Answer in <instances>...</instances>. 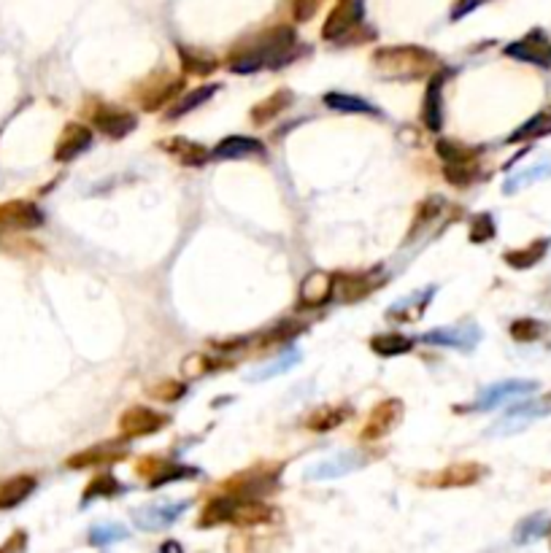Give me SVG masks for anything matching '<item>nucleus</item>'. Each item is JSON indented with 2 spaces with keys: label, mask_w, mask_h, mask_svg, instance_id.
Masks as SVG:
<instances>
[{
  "label": "nucleus",
  "mask_w": 551,
  "mask_h": 553,
  "mask_svg": "<svg viewBox=\"0 0 551 553\" xmlns=\"http://www.w3.org/2000/svg\"><path fill=\"white\" fill-rule=\"evenodd\" d=\"M295 30L292 27H276L268 33H260L252 46H241L235 54H230V70L233 73H254L260 68H276L290 62L295 49Z\"/></svg>",
  "instance_id": "obj_1"
},
{
  "label": "nucleus",
  "mask_w": 551,
  "mask_h": 553,
  "mask_svg": "<svg viewBox=\"0 0 551 553\" xmlns=\"http://www.w3.org/2000/svg\"><path fill=\"white\" fill-rule=\"evenodd\" d=\"M373 68L389 81H416L438 70V57L422 46H381L373 52Z\"/></svg>",
  "instance_id": "obj_2"
},
{
  "label": "nucleus",
  "mask_w": 551,
  "mask_h": 553,
  "mask_svg": "<svg viewBox=\"0 0 551 553\" xmlns=\"http://www.w3.org/2000/svg\"><path fill=\"white\" fill-rule=\"evenodd\" d=\"M281 475V464L276 467H252L246 473H238L235 478L224 481V494H233L238 500H260L262 494L273 492Z\"/></svg>",
  "instance_id": "obj_3"
},
{
  "label": "nucleus",
  "mask_w": 551,
  "mask_h": 553,
  "mask_svg": "<svg viewBox=\"0 0 551 553\" xmlns=\"http://www.w3.org/2000/svg\"><path fill=\"white\" fill-rule=\"evenodd\" d=\"M363 22H366V0H338L322 24V38L347 41V35H352Z\"/></svg>",
  "instance_id": "obj_4"
},
{
  "label": "nucleus",
  "mask_w": 551,
  "mask_h": 553,
  "mask_svg": "<svg viewBox=\"0 0 551 553\" xmlns=\"http://www.w3.org/2000/svg\"><path fill=\"white\" fill-rule=\"evenodd\" d=\"M184 81L179 76L168 73V70H160L155 76H149L141 87H138V106L149 114L160 111L163 106L174 103L176 95L182 92Z\"/></svg>",
  "instance_id": "obj_5"
},
{
  "label": "nucleus",
  "mask_w": 551,
  "mask_h": 553,
  "mask_svg": "<svg viewBox=\"0 0 551 553\" xmlns=\"http://www.w3.org/2000/svg\"><path fill=\"white\" fill-rule=\"evenodd\" d=\"M92 122L98 127V133H103L111 141H122L125 136H130L136 130V117L128 108L119 106H109V103H98L92 108Z\"/></svg>",
  "instance_id": "obj_6"
},
{
  "label": "nucleus",
  "mask_w": 551,
  "mask_h": 553,
  "mask_svg": "<svg viewBox=\"0 0 551 553\" xmlns=\"http://www.w3.org/2000/svg\"><path fill=\"white\" fill-rule=\"evenodd\" d=\"M424 343L430 346H451V349H460V351H473L481 341V330L476 322H460L454 327H438V330H430L422 335Z\"/></svg>",
  "instance_id": "obj_7"
},
{
  "label": "nucleus",
  "mask_w": 551,
  "mask_h": 553,
  "mask_svg": "<svg viewBox=\"0 0 551 553\" xmlns=\"http://www.w3.org/2000/svg\"><path fill=\"white\" fill-rule=\"evenodd\" d=\"M403 413H405V410H403V402H400L397 397H392V399H381V402L370 410V416H367L360 437H363L366 443H373V440L386 437V435L400 424Z\"/></svg>",
  "instance_id": "obj_8"
},
{
  "label": "nucleus",
  "mask_w": 551,
  "mask_h": 553,
  "mask_svg": "<svg viewBox=\"0 0 551 553\" xmlns=\"http://www.w3.org/2000/svg\"><path fill=\"white\" fill-rule=\"evenodd\" d=\"M168 424V416L166 413H157L147 405H136L130 410H125L119 416V432L122 437L133 440V437H147V435H155L160 432L163 426Z\"/></svg>",
  "instance_id": "obj_9"
},
{
  "label": "nucleus",
  "mask_w": 551,
  "mask_h": 553,
  "mask_svg": "<svg viewBox=\"0 0 551 553\" xmlns=\"http://www.w3.org/2000/svg\"><path fill=\"white\" fill-rule=\"evenodd\" d=\"M366 456L363 451H344L333 459H322L317 464H311L306 470V478L309 481H330V478H341V475H349L360 467H366Z\"/></svg>",
  "instance_id": "obj_10"
},
{
  "label": "nucleus",
  "mask_w": 551,
  "mask_h": 553,
  "mask_svg": "<svg viewBox=\"0 0 551 553\" xmlns=\"http://www.w3.org/2000/svg\"><path fill=\"white\" fill-rule=\"evenodd\" d=\"M446 79H449V70H435L432 76H427L422 122L432 133H438L443 127V87H446Z\"/></svg>",
  "instance_id": "obj_11"
},
{
  "label": "nucleus",
  "mask_w": 551,
  "mask_h": 553,
  "mask_svg": "<svg viewBox=\"0 0 551 553\" xmlns=\"http://www.w3.org/2000/svg\"><path fill=\"white\" fill-rule=\"evenodd\" d=\"M189 508L186 500H179V502H160V505H149V508H138L133 513V521L141 527V530H166L171 524H176L182 519V513Z\"/></svg>",
  "instance_id": "obj_12"
},
{
  "label": "nucleus",
  "mask_w": 551,
  "mask_h": 553,
  "mask_svg": "<svg viewBox=\"0 0 551 553\" xmlns=\"http://www.w3.org/2000/svg\"><path fill=\"white\" fill-rule=\"evenodd\" d=\"M125 456H128V445H122V443H98V445H92V448H87V451L73 454L65 464H68L71 470L109 467V464H114V462L125 459Z\"/></svg>",
  "instance_id": "obj_13"
},
{
  "label": "nucleus",
  "mask_w": 551,
  "mask_h": 553,
  "mask_svg": "<svg viewBox=\"0 0 551 553\" xmlns=\"http://www.w3.org/2000/svg\"><path fill=\"white\" fill-rule=\"evenodd\" d=\"M538 389L536 380H500L489 389H484L479 394V399L470 405V410H492L498 408L500 402L511 399V397H522V394H533Z\"/></svg>",
  "instance_id": "obj_14"
},
{
  "label": "nucleus",
  "mask_w": 551,
  "mask_h": 553,
  "mask_svg": "<svg viewBox=\"0 0 551 553\" xmlns=\"http://www.w3.org/2000/svg\"><path fill=\"white\" fill-rule=\"evenodd\" d=\"M484 478V464H476V462H460V464H449L443 467L441 473H435L430 478V483L435 489H465V486H473Z\"/></svg>",
  "instance_id": "obj_15"
},
{
  "label": "nucleus",
  "mask_w": 551,
  "mask_h": 553,
  "mask_svg": "<svg viewBox=\"0 0 551 553\" xmlns=\"http://www.w3.org/2000/svg\"><path fill=\"white\" fill-rule=\"evenodd\" d=\"M90 146H92V133H90V127L81 125V122H71V125L62 130V136L57 138L54 160H57V163H71V160H76L81 152H87Z\"/></svg>",
  "instance_id": "obj_16"
},
{
  "label": "nucleus",
  "mask_w": 551,
  "mask_h": 553,
  "mask_svg": "<svg viewBox=\"0 0 551 553\" xmlns=\"http://www.w3.org/2000/svg\"><path fill=\"white\" fill-rule=\"evenodd\" d=\"M333 289H336V276L333 273H325V270L309 273L306 281L300 284L298 303H300V308H319L333 297Z\"/></svg>",
  "instance_id": "obj_17"
},
{
  "label": "nucleus",
  "mask_w": 551,
  "mask_h": 553,
  "mask_svg": "<svg viewBox=\"0 0 551 553\" xmlns=\"http://www.w3.org/2000/svg\"><path fill=\"white\" fill-rule=\"evenodd\" d=\"M506 57L514 60H525V62H536V65H549V41L541 30H533L530 35H525L517 43L506 46Z\"/></svg>",
  "instance_id": "obj_18"
},
{
  "label": "nucleus",
  "mask_w": 551,
  "mask_h": 553,
  "mask_svg": "<svg viewBox=\"0 0 551 553\" xmlns=\"http://www.w3.org/2000/svg\"><path fill=\"white\" fill-rule=\"evenodd\" d=\"M43 224V213L24 200H14L0 205V227H11V230H33Z\"/></svg>",
  "instance_id": "obj_19"
},
{
  "label": "nucleus",
  "mask_w": 551,
  "mask_h": 553,
  "mask_svg": "<svg viewBox=\"0 0 551 553\" xmlns=\"http://www.w3.org/2000/svg\"><path fill=\"white\" fill-rule=\"evenodd\" d=\"M378 284H381V276L375 273H349V276L336 278L333 295H338L347 303H355L360 297H367L373 289H378Z\"/></svg>",
  "instance_id": "obj_20"
},
{
  "label": "nucleus",
  "mask_w": 551,
  "mask_h": 553,
  "mask_svg": "<svg viewBox=\"0 0 551 553\" xmlns=\"http://www.w3.org/2000/svg\"><path fill=\"white\" fill-rule=\"evenodd\" d=\"M435 292H438L435 286L419 289V292L408 295L405 300L394 303V305L389 308V314H386V316H389L392 322H416V319H422L424 308L432 303V295H435Z\"/></svg>",
  "instance_id": "obj_21"
},
{
  "label": "nucleus",
  "mask_w": 551,
  "mask_h": 553,
  "mask_svg": "<svg viewBox=\"0 0 551 553\" xmlns=\"http://www.w3.org/2000/svg\"><path fill=\"white\" fill-rule=\"evenodd\" d=\"M549 248L551 238H538V240H533V243H527L522 248H508L503 254V262L508 267H514V270H530V267H536L549 254Z\"/></svg>",
  "instance_id": "obj_22"
},
{
  "label": "nucleus",
  "mask_w": 551,
  "mask_h": 553,
  "mask_svg": "<svg viewBox=\"0 0 551 553\" xmlns=\"http://www.w3.org/2000/svg\"><path fill=\"white\" fill-rule=\"evenodd\" d=\"M252 155H265V146L254 138H246V136H230L211 149L214 160H241V157H252Z\"/></svg>",
  "instance_id": "obj_23"
},
{
  "label": "nucleus",
  "mask_w": 551,
  "mask_h": 553,
  "mask_svg": "<svg viewBox=\"0 0 551 553\" xmlns=\"http://www.w3.org/2000/svg\"><path fill=\"white\" fill-rule=\"evenodd\" d=\"M273 511L268 505H262L260 500H238L235 497V505H233V513H230V524L233 527H260L265 521H271Z\"/></svg>",
  "instance_id": "obj_24"
},
{
  "label": "nucleus",
  "mask_w": 551,
  "mask_h": 553,
  "mask_svg": "<svg viewBox=\"0 0 551 553\" xmlns=\"http://www.w3.org/2000/svg\"><path fill=\"white\" fill-rule=\"evenodd\" d=\"M352 418V405H322L306 418V426L311 432H330Z\"/></svg>",
  "instance_id": "obj_25"
},
{
  "label": "nucleus",
  "mask_w": 551,
  "mask_h": 553,
  "mask_svg": "<svg viewBox=\"0 0 551 553\" xmlns=\"http://www.w3.org/2000/svg\"><path fill=\"white\" fill-rule=\"evenodd\" d=\"M138 475H144L149 481L152 489H160L166 483H176V481H184V478H195L197 470L195 467H184V464H157V467H138Z\"/></svg>",
  "instance_id": "obj_26"
},
{
  "label": "nucleus",
  "mask_w": 551,
  "mask_h": 553,
  "mask_svg": "<svg viewBox=\"0 0 551 553\" xmlns=\"http://www.w3.org/2000/svg\"><path fill=\"white\" fill-rule=\"evenodd\" d=\"M546 136H551V106L538 111L536 117H530L522 127H517L506 138V144L514 146V144H527V141H538V138H546Z\"/></svg>",
  "instance_id": "obj_27"
},
{
  "label": "nucleus",
  "mask_w": 551,
  "mask_h": 553,
  "mask_svg": "<svg viewBox=\"0 0 551 553\" xmlns=\"http://www.w3.org/2000/svg\"><path fill=\"white\" fill-rule=\"evenodd\" d=\"M481 173V165H479V155H470V157H460V160H449L443 165V176L446 182L460 189L470 186Z\"/></svg>",
  "instance_id": "obj_28"
},
{
  "label": "nucleus",
  "mask_w": 551,
  "mask_h": 553,
  "mask_svg": "<svg viewBox=\"0 0 551 553\" xmlns=\"http://www.w3.org/2000/svg\"><path fill=\"white\" fill-rule=\"evenodd\" d=\"M290 103H292V92H290V89H279V92H273L271 98L260 100V103L249 111V117H252L254 125H271L281 111L290 108Z\"/></svg>",
  "instance_id": "obj_29"
},
{
  "label": "nucleus",
  "mask_w": 551,
  "mask_h": 553,
  "mask_svg": "<svg viewBox=\"0 0 551 553\" xmlns=\"http://www.w3.org/2000/svg\"><path fill=\"white\" fill-rule=\"evenodd\" d=\"M163 149L171 152L186 168H200V165H205V163L211 160V152H208L205 146H200V144H195V141H184V138L166 141Z\"/></svg>",
  "instance_id": "obj_30"
},
{
  "label": "nucleus",
  "mask_w": 551,
  "mask_h": 553,
  "mask_svg": "<svg viewBox=\"0 0 551 553\" xmlns=\"http://www.w3.org/2000/svg\"><path fill=\"white\" fill-rule=\"evenodd\" d=\"M325 106L328 108H336V111H344V114H370V117H381V108L373 106L366 98H357V95H347V92H328L325 98Z\"/></svg>",
  "instance_id": "obj_31"
},
{
  "label": "nucleus",
  "mask_w": 551,
  "mask_h": 553,
  "mask_svg": "<svg viewBox=\"0 0 551 553\" xmlns=\"http://www.w3.org/2000/svg\"><path fill=\"white\" fill-rule=\"evenodd\" d=\"M35 489V478L33 475H16L8 478L5 483H0V511L19 505L22 500H27Z\"/></svg>",
  "instance_id": "obj_32"
},
{
  "label": "nucleus",
  "mask_w": 551,
  "mask_h": 553,
  "mask_svg": "<svg viewBox=\"0 0 551 553\" xmlns=\"http://www.w3.org/2000/svg\"><path fill=\"white\" fill-rule=\"evenodd\" d=\"M216 89H219L216 84H205V87H197V89L186 92V95H182L179 100L171 103V108L166 111V119H179L184 114L195 111L197 106H203L205 100H211V98L216 95Z\"/></svg>",
  "instance_id": "obj_33"
},
{
  "label": "nucleus",
  "mask_w": 551,
  "mask_h": 553,
  "mask_svg": "<svg viewBox=\"0 0 551 553\" xmlns=\"http://www.w3.org/2000/svg\"><path fill=\"white\" fill-rule=\"evenodd\" d=\"M413 349V338H405V335H397V333H389V335H373L370 338V351L375 357H400V354H408Z\"/></svg>",
  "instance_id": "obj_34"
},
{
  "label": "nucleus",
  "mask_w": 551,
  "mask_h": 553,
  "mask_svg": "<svg viewBox=\"0 0 551 553\" xmlns=\"http://www.w3.org/2000/svg\"><path fill=\"white\" fill-rule=\"evenodd\" d=\"M233 505H235V497H233V494L214 497V500H211V502L203 508V513H200L197 524H200V527H219V524H230Z\"/></svg>",
  "instance_id": "obj_35"
},
{
  "label": "nucleus",
  "mask_w": 551,
  "mask_h": 553,
  "mask_svg": "<svg viewBox=\"0 0 551 553\" xmlns=\"http://www.w3.org/2000/svg\"><path fill=\"white\" fill-rule=\"evenodd\" d=\"M443 208H446V200H443V197H430V200H424V202L419 205V211H416L413 221H411L408 240H413L419 232H424V227H427V224H432V221H435V219L443 213Z\"/></svg>",
  "instance_id": "obj_36"
},
{
  "label": "nucleus",
  "mask_w": 551,
  "mask_h": 553,
  "mask_svg": "<svg viewBox=\"0 0 551 553\" xmlns=\"http://www.w3.org/2000/svg\"><path fill=\"white\" fill-rule=\"evenodd\" d=\"M179 57H182L184 73H189V76H211L216 70V60L211 54L179 46Z\"/></svg>",
  "instance_id": "obj_37"
},
{
  "label": "nucleus",
  "mask_w": 551,
  "mask_h": 553,
  "mask_svg": "<svg viewBox=\"0 0 551 553\" xmlns=\"http://www.w3.org/2000/svg\"><path fill=\"white\" fill-rule=\"evenodd\" d=\"M544 333H546V324L533 316H522L511 324V338L517 343H536L544 338Z\"/></svg>",
  "instance_id": "obj_38"
},
{
  "label": "nucleus",
  "mask_w": 551,
  "mask_h": 553,
  "mask_svg": "<svg viewBox=\"0 0 551 553\" xmlns=\"http://www.w3.org/2000/svg\"><path fill=\"white\" fill-rule=\"evenodd\" d=\"M119 540H128V530L122 524H95L90 530V543L98 546V548H106V546H114Z\"/></svg>",
  "instance_id": "obj_39"
},
{
  "label": "nucleus",
  "mask_w": 551,
  "mask_h": 553,
  "mask_svg": "<svg viewBox=\"0 0 551 553\" xmlns=\"http://www.w3.org/2000/svg\"><path fill=\"white\" fill-rule=\"evenodd\" d=\"M125 486L111 475V473H103V475H98L90 486H87V492H84V502H90V500H95V497H114V494H119Z\"/></svg>",
  "instance_id": "obj_40"
},
{
  "label": "nucleus",
  "mask_w": 551,
  "mask_h": 553,
  "mask_svg": "<svg viewBox=\"0 0 551 553\" xmlns=\"http://www.w3.org/2000/svg\"><path fill=\"white\" fill-rule=\"evenodd\" d=\"M300 362V351H287L284 357H279L276 362H271L268 368L257 370V372H252L249 375V380H265V378H273V375H281V372H287V370H292L295 365Z\"/></svg>",
  "instance_id": "obj_41"
},
{
  "label": "nucleus",
  "mask_w": 551,
  "mask_h": 553,
  "mask_svg": "<svg viewBox=\"0 0 551 553\" xmlns=\"http://www.w3.org/2000/svg\"><path fill=\"white\" fill-rule=\"evenodd\" d=\"M470 243H487L495 238V219L492 213H476L470 219V232H468Z\"/></svg>",
  "instance_id": "obj_42"
},
{
  "label": "nucleus",
  "mask_w": 551,
  "mask_h": 553,
  "mask_svg": "<svg viewBox=\"0 0 551 553\" xmlns=\"http://www.w3.org/2000/svg\"><path fill=\"white\" fill-rule=\"evenodd\" d=\"M549 530V519L546 516H530L527 521H522L519 524V530H517V543H527V540H533V538H538V535H544Z\"/></svg>",
  "instance_id": "obj_43"
},
{
  "label": "nucleus",
  "mask_w": 551,
  "mask_h": 553,
  "mask_svg": "<svg viewBox=\"0 0 551 553\" xmlns=\"http://www.w3.org/2000/svg\"><path fill=\"white\" fill-rule=\"evenodd\" d=\"M184 391H186V386L182 380H160L157 386L149 389V394L160 402H176V399H182Z\"/></svg>",
  "instance_id": "obj_44"
},
{
  "label": "nucleus",
  "mask_w": 551,
  "mask_h": 553,
  "mask_svg": "<svg viewBox=\"0 0 551 553\" xmlns=\"http://www.w3.org/2000/svg\"><path fill=\"white\" fill-rule=\"evenodd\" d=\"M182 370L189 380H195V378H203V375H208L211 370H216V362H214L211 357L192 354V357H186V362L182 365Z\"/></svg>",
  "instance_id": "obj_45"
},
{
  "label": "nucleus",
  "mask_w": 551,
  "mask_h": 553,
  "mask_svg": "<svg viewBox=\"0 0 551 553\" xmlns=\"http://www.w3.org/2000/svg\"><path fill=\"white\" fill-rule=\"evenodd\" d=\"M551 173V163H544L541 168H533V171H527V173H519V176H511L508 182H506V186H503V192L506 194H511L514 189H519L522 184H530V182H538V179H546Z\"/></svg>",
  "instance_id": "obj_46"
},
{
  "label": "nucleus",
  "mask_w": 551,
  "mask_h": 553,
  "mask_svg": "<svg viewBox=\"0 0 551 553\" xmlns=\"http://www.w3.org/2000/svg\"><path fill=\"white\" fill-rule=\"evenodd\" d=\"M303 330H306L303 324H295V322H287V324H281L279 330H273V333H268L262 343H279V341H290V338H298V335H300Z\"/></svg>",
  "instance_id": "obj_47"
},
{
  "label": "nucleus",
  "mask_w": 551,
  "mask_h": 553,
  "mask_svg": "<svg viewBox=\"0 0 551 553\" xmlns=\"http://www.w3.org/2000/svg\"><path fill=\"white\" fill-rule=\"evenodd\" d=\"M317 5H319V0H295L292 3V14H295L298 22H309L317 14Z\"/></svg>",
  "instance_id": "obj_48"
},
{
  "label": "nucleus",
  "mask_w": 551,
  "mask_h": 553,
  "mask_svg": "<svg viewBox=\"0 0 551 553\" xmlns=\"http://www.w3.org/2000/svg\"><path fill=\"white\" fill-rule=\"evenodd\" d=\"M484 3H489V0H457V5L451 11V19H462V16H468L470 11H476Z\"/></svg>",
  "instance_id": "obj_49"
},
{
  "label": "nucleus",
  "mask_w": 551,
  "mask_h": 553,
  "mask_svg": "<svg viewBox=\"0 0 551 553\" xmlns=\"http://www.w3.org/2000/svg\"><path fill=\"white\" fill-rule=\"evenodd\" d=\"M544 402H551V391H549V394H546V397H544Z\"/></svg>",
  "instance_id": "obj_50"
},
{
  "label": "nucleus",
  "mask_w": 551,
  "mask_h": 553,
  "mask_svg": "<svg viewBox=\"0 0 551 553\" xmlns=\"http://www.w3.org/2000/svg\"><path fill=\"white\" fill-rule=\"evenodd\" d=\"M549 60H551V46H549Z\"/></svg>",
  "instance_id": "obj_51"
}]
</instances>
